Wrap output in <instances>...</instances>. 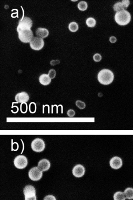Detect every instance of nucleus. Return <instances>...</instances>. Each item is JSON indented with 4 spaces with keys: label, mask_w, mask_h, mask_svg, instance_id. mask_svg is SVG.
Listing matches in <instances>:
<instances>
[{
    "label": "nucleus",
    "mask_w": 133,
    "mask_h": 200,
    "mask_svg": "<svg viewBox=\"0 0 133 200\" xmlns=\"http://www.w3.org/2000/svg\"><path fill=\"white\" fill-rule=\"evenodd\" d=\"M114 79V73L109 69H102L98 74V80L102 85H109L112 83Z\"/></svg>",
    "instance_id": "f257e3e1"
},
{
    "label": "nucleus",
    "mask_w": 133,
    "mask_h": 200,
    "mask_svg": "<svg viewBox=\"0 0 133 200\" xmlns=\"http://www.w3.org/2000/svg\"><path fill=\"white\" fill-rule=\"evenodd\" d=\"M115 19L116 23L120 26H126L128 24L131 20L130 13L125 10L118 11L115 14Z\"/></svg>",
    "instance_id": "f03ea898"
},
{
    "label": "nucleus",
    "mask_w": 133,
    "mask_h": 200,
    "mask_svg": "<svg viewBox=\"0 0 133 200\" xmlns=\"http://www.w3.org/2000/svg\"><path fill=\"white\" fill-rule=\"evenodd\" d=\"M20 40L25 43H30L34 39V34L32 30H21L18 31Z\"/></svg>",
    "instance_id": "7ed1b4c3"
},
{
    "label": "nucleus",
    "mask_w": 133,
    "mask_h": 200,
    "mask_svg": "<svg viewBox=\"0 0 133 200\" xmlns=\"http://www.w3.org/2000/svg\"><path fill=\"white\" fill-rule=\"evenodd\" d=\"M32 25V20L28 17H25L19 22L17 31L21 30H30Z\"/></svg>",
    "instance_id": "20e7f679"
},
{
    "label": "nucleus",
    "mask_w": 133,
    "mask_h": 200,
    "mask_svg": "<svg viewBox=\"0 0 133 200\" xmlns=\"http://www.w3.org/2000/svg\"><path fill=\"white\" fill-rule=\"evenodd\" d=\"M14 164L15 167L19 169H23L27 167L28 161L27 157L24 155H20L15 158Z\"/></svg>",
    "instance_id": "39448f33"
},
{
    "label": "nucleus",
    "mask_w": 133,
    "mask_h": 200,
    "mask_svg": "<svg viewBox=\"0 0 133 200\" xmlns=\"http://www.w3.org/2000/svg\"><path fill=\"white\" fill-rule=\"evenodd\" d=\"M31 147L32 150L35 152H41L44 151L45 147L44 141L42 139L36 138L32 142Z\"/></svg>",
    "instance_id": "423d86ee"
},
{
    "label": "nucleus",
    "mask_w": 133,
    "mask_h": 200,
    "mask_svg": "<svg viewBox=\"0 0 133 200\" xmlns=\"http://www.w3.org/2000/svg\"><path fill=\"white\" fill-rule=\"evenodd\" d=\"M28 176L32 181H38L42 178L43 172L38 167H34L30 170Z\"/></svg>",
    "instance_id": "0eeeda50"
},
{
    "label": "nucleus",
    "mask_w": 133,
    "mask_h": 200,
    "mask_svg": "<svg viewBox=\"0 0 133 200\" xmlns=\"http://www.w3.org/2000/svg\"><path fill=\"white\" fill-rule=\"evenodd\" d=\"M44 43L43 39L38 37L34 38L32 41L30 43V48L36 51H39L44 47Z\"/></svg>",
    "instance_id": "6e6552de"
},
{
    "label": "nucleus",
    "mask_w": 133,
    "mask_h": 200,
    "mask_svg": "<svg viewBox=\"0 0 133 200\" xmlns=\"http://www.w3.org/2000/svg\"><path fill=\"white\" fill-rule=\"evenodd\" d=\"M85 172V168L83 165H77L73 168V174L76 178L82 177L84 175Z\"/></svg>",
    "instance_id": "1a4fd4ad"
},
{
    "label": "nucleus",
    "mask_w": 133,
    "mask_h": 200,
    "mask_svg": "<svg viewBox=\"0 0 133 200\" xmlns=\"http://www.w3.org/2000/svg\"><path fill=\"white\" fill-rule=\"evenodd\" d=\"M25 198H30L36 196V190L34 187L32 185H27L25 186L23 190Z\"/></svg>",
    "instance_id": "9d476101"
},
{
    "label": "nucleus",
    "mask_w": 133,
    "mask_h": 200,
    "mask_svg": "<svg viewBox=\"0 0 133 200\" xmlns=\"http://www.w3.org/2000/svg\"><path fill=\"white\" fill-rule=\"evenodd\" d=\"M15 100L18 103H26L29 101V96L27 92H22L16 95Z\"/></svg>",
    "instance_id": "9b49d317"
},
{
    "label": "nucleus",
    "mask_w": 133,
    "mask_h": 200,
    "mask_svg": "<svg viewBox=\"0 0 133 200\" xmlns=\"http://www.w3.org/2000/svg\"><path fill=\"white\" fill-rule=\"evenodd\" d=\"M123 162L121 158L118 157H115L111 159L110 161L111 167L114 169H118L122 167Z\"/></svg>",
    "instance_id": "f8f14e48"
},
{
    "label": "nucleus",
    "mask_w": 133,
    "mask_h": 200,
    "mask_svg": "<svg viewBox=\"0 0 133 200\" xmlns=\"http://www.w3.org/2000/svg\"><path fill=\"white\" fill-rule=\"evenodd\" d=\"M38 167L42 172L47 171L50 167V163L49 160L43 159L39 161L38 163Z\"/></svg>",
    "instance_id": "ddd939ff"
},
{
    "label": "nucleus",
    "mask_w": 133,
    "mask_h": 200,
    "mask_svg": "<svg viewBox=\"0 0 133 200\" xmlns=\"http://www.w3.org/2000/svg\"><path fill=\"white\" fill-rule=\"evenodd\" d=\"M36 34L38 37L43 39L48 36L49 35V31L46 28H38L36 31Z\"/></svg>",
    "instance_id": "4468645a"
},
{
    "label": "nucleus",
    "mask_w": 133,
    "mask_h": 200,
    "mask_svg": "<svg viewBox=\"0 0 133 200\" xmlns=\"http://www.w3.org/2000/svg\"><path fill=\"white\" fill-rule=\"evenodd\" d=\"M39 80L40 84L44 86H47L51 83V79L50 77L48 75L42 74L40 76Z\"/></svg>",
    "instance_id": "2eb2a0df"
},
{
    "label": "nucleus",
    "mask_w": 133,
    "mask_h": 200,
    "mask_svg": "<svg viewBox=\"0 0 133 200\" xmlns=\"http://www.w3.org/2000/svg\"><path fill=\"white\" fill-rule=\"evenodd\" d=\"M124 194L126 198L129 200L133 199V188L128 187L124 190Z\"/></svg>",
    "instance_id": "dca6fc26"
},
{
    "label": "nucleus",
    "mask_w": 133,
    "mask_h": 200,
    "mask_svg": "<svg viewBox=\"0 0 133 200\" xmlns=\"http://www.w3.org/2000/svg\"><path fill=\"white\" fill-rule=\"evenodd\" d=\"M114 200H125L126 197L124 193L118 191L115 193L114 195Z\"/></svg>",
    "instance_id": "f3484780"
},
{
    "label": "nucleus",
    "mask_w": 133,
    "mask_h": 200,
    "mask_svg": "<svg viewBox=\"0 0 133 200\" xmlns=\"http://www.w3.org/2000/svg\"><path fill=\"white\" fill-rule=\"evenodd\" d=\"M69 30L72 32H76L79 30V25L76 22H71L68 26Z\"/></svg>",
    "instance_id": "a211bd4d"
},
{
    "label": "nucleus",
    "mask_w": 133,
    "mask_h": 200,
    "mask_svg": "<svg viewBox=\"0 0 133 200\" xmlns=\"http://www.w3.org/2000/svg\"><path fill=\"white\" fill-rule=\"evenodd\" d=\"M114 10L115 11L118 12V11H121V10H124V6H123V3L118 2L115 4L113 6Z\"/></svg>",
    "instance_id": "6ab92c4d"
},
{
    "label": "nucleus",
    "mask_w": 133,
    "mask_h": 200,
    "mask_svg": "<svg viewBox=\"0 0 133 200\" xmlns=\"http://www.w3.org/2000/svg\"><path fill=\"white\" fill-rule=\"evenodd\" d=\"M86 23L88 27L93 28L96 26V21L94 18H89L87 19Z\"/></svg>",
    "instance_id": "aec40b11"
},
{
    "label": "nucleus",
    "mask_w": 133,
    "mask_h": 200,
    "mask_svg": "<svg viewBox=\"0 0 133 200\" xmlns=\"http://www.w3.org/2000/svg\"><path fill=\"white\" fill-rule=\"evenodd\" d=\"M87 7H88V5H87V3L84 1L80 2L78 4V8L79 10L81 11H84V10H86Z\"/></svg>",
    "instance_id": "412c9836"
},
{
    "label": "nucleus",
    "mask_w": 133,
    "mask_h": 200,
    "mask_svg": "<svg viewBox=\"0 0 133 200\" xmlns=\"http://www.w3.org/2000/svg\"><path fill=\"white\" fill-rule=\"evenodd\" d=\"M75 104L77 107L80 109H84L86 107V104L85 103L81 100H77Z\"/></svg>",
    "instance_id": "4be33fe9"
},
{
    "label": "nucleus",
    "mask_w": 133,
    "mask_h": 200,
    "mask_svg": "<svg viewBox=\"0 0 133 200\" xmlns=\"http://www.w3.org/2000/svg\"><path fill=\"white\" fill-rule=\"evenodd\" d=\"M56 74V72L55 70L54 69H51L49 71L48 75L50 79H53L55 77Z\"/></svg>",
    "instance_id": "5701e85b"
},
{
    "label": "nucleus",
    "mask_w": 133,
    "mask_h": 200,
    "mask_svg": "<svg viewBox=\"0 0 133 200\" xmlns=\"http://www.w3.org/2000/svg\"><path fill=\"white\" fill-rule=\"evenodd\" d=\"M94 60L96 62H99L101 61L102 57L100 54L96 53L93 56Z\"/></svg>",
    "instance_id": "b1692460"
},
{
    "label": "nucleus",
    "mask_w": 133,
    "mask_h": 200,
    "mask_svg": "<svg viewBox=\"0 0 133 200\" xmlns=\"http://www.w3.org/2000/svg\"><path fill=\"white\" fill-rule=\"evenodd\" d=\"M67 115L68 116L72 117L75 116V112L73 109H69L67 111Z\"/></svg>",
    "instance_id": "393cba45"
},
{
    "label": "nucleus",
    "mask_w": 133,
    "mask_h": 200,
    "mask_svg": "<svg viewBox=\"0 0 133 200\" xmlns=\"http://www.w3.org/2000/svg\"><path fill=\"white\" fill-rule=\"evenodd\" d=\"M44 200H57L54 196L48 195L44 197Z\"/></svg>",
    "instance_id": "a878e982"
},
{
    "label": "nucleus",
    "mask_w": 133,
    "mask_h": 200,
    "mask_svg": "<svg viewBox=\"0 0 133 200\" xmlns=\"http://www.w3.org/2000/svg\"><path fill=\"white\" fill-rule=\"evenodd\" d=\"M123 3V6H124V8H128L129 5H130V1L128 0H123L121 2Z\"/></svg>",
    "instance_id": "bb28decb"
},
{
    "label": "nucleus",
    "mask_w": 133,
    "mask_h": 200,
    "mask_svg": "<svg viewBox=\"0 0 133 200\" xmlns=\"http://www.w3.org/2000/svg\"><path fill=\"white\" fill-rule=\"evenodd\" d=\"M60 62L58 60H52L51 62H50V65L51 66H55L56 65H58V64L60 63Z\"/></svg>",
    "instance_id": "cd10ccee"
},
{
    "label": "nucleus",
    "mask_w": 133,
    "mask_h": 200,
    "mask_svg": "<svg viewBox=\"0 0 133 200\" xmlns=\"http://www.w3.org/2000/svg\"><path fill=\"white\" fill-rule=\"evenodd\" d=\"M110 42L112 43H115L116 41H117V39L116 37L114 36H111L110 38Z\"/></svg>",
    "instance_id": "c85d7f7f"
},
{
    "label": "nucleus",
    "mask_w": 133,
    "mask_h": 200,
    "mask_svg": "<svg viewBox=\"0 0 133 200\" xmlns=\"http://www.w3.org/2000/svg\"><path fill=\"white\" fill-rule=\"evenodd\" d=\"M25 200H37L36 196L30 198H25Z\"/></svg>",
    "instance_id": "c756f323"
},
{
    "label": "nucleus",
    "mask_w": 133,
    "mask_h": 200,
    "mask_svg": "<svg viewBox=\"0 0 133 200\" xmlns=\"http://www.w3.org/2000/svg\"><path fill=\"white\" fill-rule=\"evenodd\" d=\"M54 106H56L57 107V113H58V107H59V106H57V105H54V106H53V105H52L51 107H52V113H53V107H54Z\"/></svg>",
    "instance_id": "7c9ffc66"
}]
</instances>
